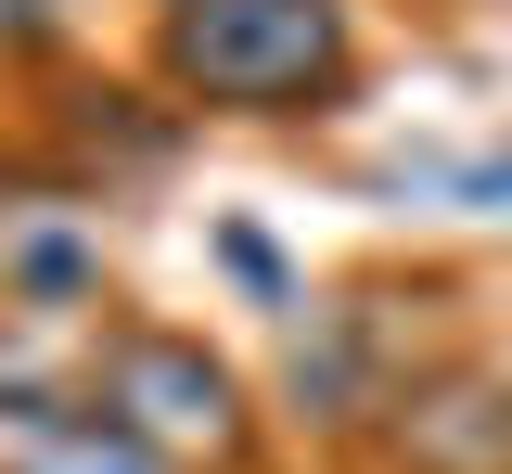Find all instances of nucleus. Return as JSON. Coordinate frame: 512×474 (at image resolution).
<instances>
[{
	"mask_svg": "<svg viewBox=\"0 0 512 474\" xmlns=\"http://www.w3.org/2000/svg\"><path fill=\"white\" fill-rule=\"evenodd\" d=\"M154 90L192 116H333L359 90V0H167Z\"/></svg>",
	"mask_w": 512,
	"mask_h": 474,
	"instance_id": "f257e3e1",
	"label": "nucleus"
},
{
	"mask_svg": "<svg viewBox=\"0 0 512 474\" xmlns=\"http://www.w3.org/2000/svg\"><path fill=\"white\" fill-rule=\"evenodd\" d=\"M90 410H116L154 462L180 474H244L256 462V385L192 334V321H90V359H77Z\"/></svg>",
	"mask_w": 512,
	"mask_h": 474,
	"instance_id": "f03ea898",
	"label": "nucleus"
},
{
	"mask_svg": "<svg viewBox=\"0 0 512 474\" xmlns=\"http://www.w3.org/2000/svg\"><path fill=\"white\" fill-rule=\"evenodd\" d=\"M448 359H461L448 282H423L410 308H397V282H359V295L308 308V334H295V423L346 436V449H372L384 423L410 410V385H436Z\"/></svg>",
	"mask_w": 512,
	"mask_h": 474,
	"instance_id": "7ed1b4c3",
	"label": "nucleus"
},
{
	"mask_svg": "<svg viewBox=\"0 0 512 474\" xmlns=\"http://www.w3.org/2000/svg\"><path fill=\"white\" fill-rule=\"evenodd\" d=\"M0 474H180V462H154L116 410H90L77 372L0 359Z\"/></svg>",
	"mask_w": 512,
	"mask_h": 474,
	"instance_id": "20e7f679",
	"label": "nucleus"
},
{
	"mask_svg": "<svg viewBox=\"0 0 512 474\" xmlns=\"http://www.w3.org/2000/svg\"><path fill=\"white\" fill-rule=\"evenodd\" d=\"M372 462L384 474H512V372L500 359H448L372 436Z\"/></svg>",
	"mask_w": 512,
	"mask_h": 474,
	"instance_id": "39448f33",
	"label": "nucleus"
},
{
	"mask_svg": "<svg viewBox=\"0 0 512 474\" xmlns=\"http://www.w3.org/2000/svg\"><path fill=\"white\" fill-rule=\"evenodd\" d=\"M52 26H64V0H0V52H39Z\"/></svg>",
	"mask_w": 512,
	"mask_h": 474,
	"instance_id": "423d86ee",
	"label": "nucleus"
}]
</instances>
